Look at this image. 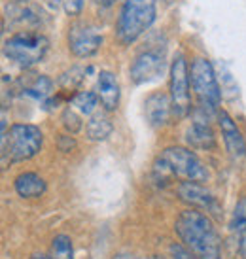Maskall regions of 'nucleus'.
Returning a JSON list of instances; mask_svg holds the SVG:
<instances>
[{"instance_id": "3", "label": "nucleus", "mask_w": 246, "mask_h": 259, "mask_svg": "<svg viewBox=\"0 0 246 259\" xmlns=\"http://www.w3.org/2000/svg\"><path fill=\"white\" fill-rule=\"evenodd\" d=\"M155 0H123L116 21V38L123 46L135 44L155 21Z\"/></svg>"}, {"instance_id": "27", "label": "nucleus", "mask_w": 246, "mask_h": 259, "mask_svg": "<svg viewBox=\"0 0 246 259\" xmlns=\"http://www.w3.org/2000/svg\"><path fill=\"white\" fill-rule=\"evenodd\" d=\"M44 4L50 10H57L59 6H63V0H44Z\"/></svg>"}, {"instance_id": "16", "label": "nucleus", "mask_w": 246, "mask_h": 259, "mask_svg": "<svg viewBox=\"0 0 246 259\" xmlns=\"http://www.w3.org/2000/svg\"><path fill=\"white\" fill-rule=\"evenodd\" d=\"M14 189L21 199H40L48 191V184L36 172H21L14 180Z\"/></svg>"}, {"instance_id": "10", "label": "nucleus", "mask_w": 246, "mask_h": 259, "mask_svg": "<svg viewBox=\"0 0 246 259\" xmlns=\"http://www.w3.org/2000/svg\"><path fill=\"white\" fill-rule=\"evenodd\" d=\"M178 197H180V201L197 210H204V212H212V214L220 212V204L216 202V197L210 193L201 182H180Z\"/></svg>"}, {"instance_id": "24", "label": "nucleus", "mask_w": 246, "mask_h": 259, "mask_svg": "<svg viewBox=\"0 0 246 259\" xmlns=\"http://www.w3.org/2000/svg\"><path fill=\"white\" fill-rule=\"evenodd\" d=\"M86 0H63V10L68 17H78L84 12Z\"/></svg>"}, {"instance_id": "15", "label": "nucleus", "mask_w": 246, "mask_h": 259, "mask_svg": "<svg viewBox=\"0 0 246 259\" xmlns=\"http://www.w3.org/2000/svg\"><path fill=\"white\" fill-rule=\"evenodd\" d=\"M4 19H10V23L17 27V32L21 30H32L30 27L38 25L40 17H38V12L30 4H25V0H19V2H14L6 8V15Z\"/></svg>"}, {"instance_id": "23", "label": "nucleus", "mask_w": 246, "mask_h": 259, "mask_svg": "<svg viewBox=\"0 0 246 259\" xmlns=\"http://www.w3.org/2000/svg\"><path fill=\"white\" fill-rule=\"evenodd\" d=\"M84 74L86 72L81 70L80 66H72L68 72L61 76V85L65 87V89H76L84 81Z\"/></svg>"}, {"instance_id": "22", "label": "nucleus", "mask_w": 246, "mask_h": 259, "mask_svg": "<svg viewBox=\"0 0 246 259\" xmlns=\"http://www.w3.org/2000/svg\"><path fill=\"white\" fill-rule=\"evenodd\" d=\"M61 121H63V127L66 129L68 135H78L84 127V121L80 117V112L74 108V106H66L61 114Z\"/></svg>"}, {"instance_id": "14", "label": "nucleus", "mask_w": 246, "mask_h": 259, "mask_svg": "<svg viewBox=\"0 0 246 259\" xmlns=\"http://www.w3.org/2000/svg\"><path fill=\"white\" fill-rule=\"evenodd\" d=\"M97 97H99V102H101L102 110L106 112H114L119 104V81L110 70H101L99 76H97Z\"/></svg>"}, {"instance_id": "20", "label": "nucleus", "mask_w": 246, "mask_h": 259, "mask_svg": "<svg viewBox=\"0 0 246 259\" xmlns=\"http://www.w3.org/2000/svg\"><path fill=\"white\" fill-rule=\"evenodd\" d=\"M50 259H74L72 238L68 235H57L50 248Z\"/></svg>"}, {"instance_id": "9", "label": "nucleus", "mask_w": 246, "mask_h": 259, "mask_svg": "<svg viewBox=\"0 0 246 259\" xmlns=\"http://www.w3.org/2000/svg\"><path fill=\"white\" fill-rule=\"evenodd\" d=\"M102 46V34L97 27L89 23L76 21L68 27V50L74 57L89 59L93 57Z\"/></svg>"}, {"instance_id": "18", "label": "nucleus", "mask_w": 246, "mask_h": 259, "mask_svg": "<svg viewBox=\"0 0 246 259\" xmlns=\"http://www.w3.org/2000/svg\"><path fill=\"white\" fill-rule=\"evenodd\" d=\"M231 233L237 240L240 257L246 259V197H240L235 208L231 212V222H229Z\"/></svg>"}, {"instance_id": "29", "label": "nucleus", "mask_w": 246, "mask_h": 259, "mask_svg": "<svg viewBox=\"0 0 246 259\" xmlns=\"http://www.w3.org/2000/svg\"><path fill=\"white\" fill-rule=\"evenodd\" d=\"M112 259H135L133 255H129V253H116Z\"/></svg>"}, {"instance_id": "13", "label": "nucleus", "mask_w": 246, "mask_h": 259, "mask_svg": "<svg viewBox=\"0 0 246 259\" xmlns=\"http://www.w3.org/2000/svg\"><path fill=\"white\" fill-rule=\"evenodd\" d=\"M210 117L203 112L195 110V119L186 131V142L193 150H214L216 148V137L214 131L210 129Z\"/></svg>"}, {"instance_id": "8", "label": "nucleus", "mask_w": 246, "mask_h": 259, "mask_svg": "<svg viewBox=\"0 0 246 259\" xmlns=\"http://www.w3.org/2000/svg\"><path fill=\"white\" fill-rule=\"evenodd\" d=\"M165 48H148L133 59V63L129 66L131 81L135 85L150 83V81L159 78L161 74L165 72Z\"/></svg>"}, {"instance_id": "7", "label": "nucleus", "mask_w": 246, "mask_h": 259, "mask_svg": "<svg viewBox=\"0 0 246 259\" xmlns=\"http://www.w3.org/2000/svg\"><path fill=\"white\" fill-rule=\"evenodd\" d=\"M191 81H189V68L186 55L178 51L169 66V95L173 102V115L182 119L191 114Z\"/></svg>"}, {"instance_id": "26", "label": "nucleus", "mask_w": 246, "mask_h": 259, "mask_svg": "<svg viewBox=\"0 0 246 259\" xmlns=\"http://www.w3.org/2000/svg\"><path fill=\"white\" fill-rule=\"evenodd\" d=\"M74 135H61L59 137V150L68 153V151H72L76 148V140H74Z\"/></svg>"}, {"instance_id": "5", "label": "nucleus", "mask_w": 246, "mask_h": 259, "mask_svg": "<svg viewBox=\"0 0 246 259\" xmlns=\"http://www.w3.org/2000/svg\"><path fill=\"white\" fill-rule=\"evenodd\" d=\"M189 81L197 99V110L209 117L218 115L222 104V87L218 81L216 70L209 59L195 57L189 68Z\"/></svg>"}, {"instance_id": "30", "label": "nucleus", "mask_w": 246, "mask_h": 259, "mask_svg": "<svg viewBox=\"0 0 246 259\" xmlns=\"http://www.w3.org/2000/svg\"><path fill=\"white\" fill-rule=\"evenodd\" d=\"M114 2H116V0H101V4H102V6H112Z\"/></svg>"}, {"instance_id": "4", "label": "nucleus", "mask_w": 246, "mask_h": 259, "mask_svg": "<svg viewBox=\"0 0 246 259\" xmlns=\"http://www.w3.org/2000/svg\"><path fill=\"white\" fill-rule=\"evenodd\" d=\"M44 135L32 123H15L2 135V166L29 161L40 153Z\"/></svg>"}, {"instance_id": "1", "label": "nucleus", "mask_w": 246, "mask_h": 259, "mask_svg": "<svg viewBox=\"0 0 246 259\" xmlns=\"http://www.w3.org/2000/svg\"><path fill=\"white\" fill-rule=\"evenodd\" d=\"M174 231L180 242L199 259H222L220 237L214 223L197 208L180 212L174 222Z\"/></svg>"}, {"instance_id": "25", "label": "nucleus", "mask_w": 246, "mask_h": 259, "mask_svg": "<svg viewBox=\"0 0 246 259\" xmlns=\"http://www.w3.org/2000/svg\"><path fill=\"white\" fill-rule=\"evenodd\" d=\"M169 252H171V257H173V259H199V257H195L193 253L189 252L184 244H171Z\"/></svg>"}, {"instance_id": "17", "label": "nucleus", "mask_w": 246, "mask_h": 259, "mask_svg": "<svg viewBox=\"0 0 246 259\" xmlns=\"http://www.w3.org/2000/svg\"><path fill=\"white\" fill-rule=\"evenodd\" d=\"M112 131H114V125H112V119L108 117L106 110H97V112H93L86 123V137L91 142H102V140H106L112 135Z\"/></svg>"}, {"instance_id": "6", "label": "nucleus", "mask_w": 246, "mask_h": 259, "mask_svg": "<svg viewBox=\"0 0 246 259\" xmlns=\"http://www.w3.org/2000/svg\"><path fill=\"white\" fill-rule=\"evenodd\" d=\"M48 50H50V40L36 30L15 32L10 38H6L4 46H2L4 57L25 70L42 63Z\"/></svg>"}, {"instance_id": "28", "label": "nucleus", "mask_w": 246, "mask_h": 259, "mask_svg": "<svg viewBox=\"0 0 246 259\" xmlns=\"http://www.w3.org/2000/svg\"><path fill=\"white\" fill-rule=\"evenodd\" d=\"M30 259H50V255H46V253H42V252H34L30 255Z\"/></svg>"}, {"instance_id": "21", "label": "nucleus", "mask_w": 246, "mask_h": 259, "mask_svg": "<svg viewBox=\"0 0 246 259\" xmlns=\"http://www.w3.org/2000/svg\"><path fill=\"white\" fill-rule=\"evenodd\" d=\"M97 104H99V97L93 91H80L72 99V106L84 115H91L93 112H97Z\"/></svg>"}, {"instance_id": "11", "label": "nucleus", "mask_w": 246, "mask_h": 259, "mask_svg": "<svg viewBox=\"0 0 246 259\" xmlns=\"http://www.w3.org/2000/svg\"><path fill=\"white\" fill-rule=\"evenodd\" d=\"M220 131H222V138H224V144L227 153L231 155L235 161L246 157V140L242 137L240 129L237 127V123L233 121V117L225 110H220L216 115Z\"/></svg>"}, {"instance_id": "19", "label": "nucleus", "mask_w": 246, "mask_h": 259, "mask_svg": "<svg viewBox=\"0 0 246 259\" xmlns=\"http://www.w3.org/2000/svg\"><path fill=\"white\" fill-rule=\"evenodd\" d=\"M19 85H21V91L27 97H32V99H38L42 101L46 97L51 95V89H53V81H51L46 74H29V76H23L19 79Z\"/></svg>"}, {"instance_id": "12", "label": "nucleus", "mask_w": 246, "mask_h": 259, "mask_svg": "<svg viewBox=\"0 0 246 259\" xmlns=\"http://www.w3.org/2000/svg\"><path fill=\"white\" fill-rule=\"evenodd\" d=\"M144 114L148 123L153 129H161L169 125L173 119V102H171V95L163 93V91H153L146 97L144 101Z\"/></svg>"}, {"instance_id": "2", "label": "nucleus", "mask_w": 246, "mask_h": 259, "mask_svg": "<svg viewBox=\"0 0 246 259\" xmlns=\"http://www.w3.org/2000/svg\"><path fill=\"white\" fill-rule=\"evenodd\" d=\"M153 176L155 180L163 184L174 178L203 184L209 180V168L195 151L182 148V146H171L161 151L157 159L153 161Z\"/></svg>"}]
</instances>
